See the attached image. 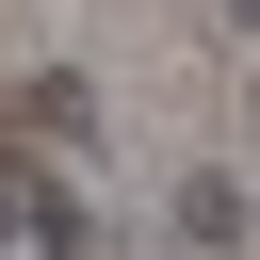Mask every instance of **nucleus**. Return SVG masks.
<instances>
[{
	"mask_svg": "<svg viewBox=\"0 0 260 260\" xmlns=\"http://www.w3.org/2000/svg\"><path fill=\"white\" fill-rule=\"evenodd\" d=\"M179 244L228 260V244H244V179H179Z\"/></svg>",
	"mask_w": 260,
	"mask_h": 260,
	"instance_id": "f257e3e1",
	"label": "nucleus"
},
{
	"mask_svg": "<svg viewBox=\"0 0 260 260\" xmlns=\"http://www.w3.org/2000/svg\"><path fill=\"white\" fill-rule=\"evenodd\" d=\"M244 32H260V0H244Z\"/></svg>",
	"mask_w": 260,
	"mask_h": 260,
	"instance_id": "f03ea898",
	"label": "nucleus"
}]
</instances>
